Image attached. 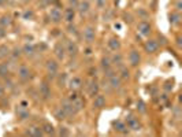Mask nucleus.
<instances>
[{
	"label": "nucleus",
	"mask_w": 182,
	"mask_h": 137,
	"mask_svg": "<svg viewBox=\"0 0 182 137\" xmlns=\"http://www.w3.org/2000/svg\"><path fill=\"white\" fill-rule=\"evenodd\" d=\"M144 48H145V51L148 54H155V52H158V49H159V43L156 41V40H148V41H145V44H144Z\"/></svg>",
	"instance_id": "6e6552de"
},
{
	"label": "nucleus",
	"mask_w": 182,
	"mask_h": 137,
	"mask_svg": "<svg viewBox=\"0 0 182 137\" xmlns=\"http://www.w3.org/2000/svg\"><path fill=\"white\" fill-rule=\"evenodd\" d=\"M95 37H96V30L93 26H86L84 30H82V39L86 44H92L95 41Z\"/></svg>",
	"instance_id": "f257e3e1"
},
{
	"label": "nucleus",
	"mask_w": 182,
	"mask_h": 137,
	"mask_svg": "<svg viewBox=\"0 0 182 137\" xmlns=\"http://www.w3.org/2000/svg\"><path fill=\"white\" fill-rule=\"evenodd\" d=\"M24 19H33V17H34V14H33L32 10H26V11L24 12Z\"/></svg>",
	"instance_id": "f704fd0d"
},
{
	"label": "nucleus",
	"mask_w": 182,
	"mask_h": 137,
	"mask_svg": "<svg viewBox=\"0 0 182 137\" xmlns=\"http://www.w3.org/2000/svg\"><path fill=\"white\" fill-rule=\"evenodd\" d=\"M8 73H10V68L7 66V63H0V77L7 78L8 77Z\"/></svg>",
	"instance_id": "393cba45"
},
{
	"label": "nucleus",
	"mask_w": 182,
	"mask_h": 137,
	"mask_svg": "<svg viewBox=\"0 0 182 137\" xmlns=\"http://www.w3.org/2000/svg\"><path fill=\"white\" fill-rule=\"evenodd\" d=\"M67 32L71 33V34H75V33H77V27H75L73 24H69V30H67Z\"/></svg>",
	"instance_id": "4c0bfd02"
},
{
	"label": "nucleus",
	"mask_w": 182,
	"mask_h": 137,
	"mask_svg": "<svg viewBox=\"0 0 182 137\" xmlns=\"http://www.w3.org/2000/svg\"><path fill=\"white\" fill-rule=\"evenodd\" d=\"M111 63L112 65H117V66H122V63H123V56L119 54V52H115L114 54V56H112V59H111Z\"/></svg>",
	"instance_id": "5701e85b"
},
{
	"label": "nucleus",
	"mask_w": 182,
	"mask_h": 137,
	"mask_svg": "<svg viewBox=\"0 0 182 137\" xmlns=\"http://www.w3.org/2000/svg\"><path fill=\"white\" fill-rule=\"evenodd\" d=\"M179 22H181V15H179V12H173V14L170 15V24L171 25H179Z\"/></svg>",
	"instance_id": "a878e982"
},
{
	"label": "nucleus",
	"mask_w": 182,
	"mask_h": 137,
	"mask_svg": "<svg viewBox=\"0 0 182 137\" xmlns=\"http://www.w3.org/2000/svg\"><path fill=\"white\" fill-rule=\"evenodd\" d=\"M93 107L95 108H103L105 107V97L104 95H96L93 96Z\"/></svg>",
	"instance_id": "4468645a"
},
{
	"label": "nucleus",
	"mask_w": 182,
	"mask_h": 137,
	"mask_svg": "<svg viewBox=\"0 0 182 137\" xmlns=\"http://www.w3.org/2000/svg\"><path fill=\"white\" fill-rule=\"evenodd\" d=\"M18 77L21 78L22 81H26L30 78V70L27 66H19L18 68Z\"/></svg>",
	"instance_id": "dca6fc26"
},
{
	"label": "nucleus",
	"mask_w": 182,
	"mask_h": 137,
	"mask_svg": "<svg viewBox=\"0 0 182 137\" xmlns=\"http://www.w3.org/2000/svg\"><path fill=\"white\" fill-rule=\"evenodd\" d=\"M114 125H115V130L119 132V133H122V134H127L129 133L127 125H126L125 122H122V121H118V122H115Z\"/></svg>",
	"instance_id": "412c9836"
},
{
	"label": "nucleus",
	"mask_w": 182,
	"mask_h": 137,
	"mask_svg": "<svg viewBox=\"0 0 182 137\" xmlns=\"http://www.w3.org/2000/svg\"><path fill=\"white\" fill-rule=\"evenodd\" d=\"M71 103H73V106H74V108H75V110H77V113H78V111H81V110H82V108H84V106H85L84 100H82V99H81V97H78V96L74 99V100L71 101Z\"/></svg>",
	"instance_id": "4be33fe9"
},
{
	"label": "nucleus",
	"mask_w": 182,
	"mask_h": 137,
	"mask_svg": "<svg viewBox=\"0 0 182 137\" xmlns=\"http://www.w3.org/2000/svg\"><path fill=\"white\" fill-rule=\"evenodd\" d=\"M78 3H80V0H69V6L71 7V8H74V10H77Z\"/></svg>",
	"instance_id": "e433bc0d"
},
{
	"label": "nucleus",
	"mask_w": 182,
	"mask_h": 137,
	"mask_svg": "<svg viewBox=\"0 0 182 137\" xmlns=\"http://www.w3.org/2000/svg\"><path fill=\"white\" fill-rule=\"evenodd\" d=\"M99 89H100V87H99L97 81L95 80H89V82H88V93H89V96H96L99 93Z\"/></svg>",
	"instance_id": "ddd939ff"
},
{
	"label": "nucleus",
	"mask_w": 182,
	"mask_h": 137,
	"mask_svg": "<svg viewBox=\"0 0 182 137\" xmlns=\"http://www.w3.org/2000/svg\"><path fill=\"white\" fill-rule=\"evenodd\" d=\"M40 95L42 96V99H48L51 95V89H49V85L47 82H42L40 85Z\"/></svg>",
	"instance_id": "aec40b11"
},
{
	"label": "nucleus",
	"mask_w": 182,
	"mask_h": 137,
	"mask_svg": "<svg viewBox=\"0 0 182 137\" xmlns=\"http://www.w3.org/2000/svg\"><path fill=\"white\" fill-rule=\"evenodd\" d=\"M22 52L32 56V55H34V52H36V48H34V45H32V44H25L24 48H22Z\"/></svg>",
	"instance_id": "b1692460"
},
{
	"label": "nucleus",
	"mask_w": 182,
	"mask_h": 137,
	"mask_svg": "<svg viewBox=\"0 0 182 137\" xmlns=\"http://www.w3.org/2000/svg\"><path fill=\"white\" fill-rule=\"evenodd\" d=\"M102 67H103V70H107V68L112 67L111 59H108V58H103V59H102Z\"/></svg>",
	"instance_id": "2f4dec72"
},
{
	"label": "nucleus",
	"mask_w": 182,
	"mask_h": 137,
	"mask_svg": "<svg viewBox=\"0 0 182 137\" xmlns=\"http://www.w3.org/2000/svg\"><path fill=\"white\" fill-rule=\"evenodd\" d=\"M49 18H51V21L54 22V24H59V22H62V19H63L62 10H60L59 7H52V8L49 10Z\"/></svg>",
	"instance_id": "7ed1b4c3"
},
{
	"label": "nucleus",
	"mask_w": 182,
	"mask_h": 137,
	"mask_svg": "<svg viewBox=\"0 0 182 137\" xmlns=\"http://www.w3.org/2000/svg\"><path fill=\"white\" fill-rule=\"evenodd\" d=\"M108 48L111 51H114V52H117V51L121 49V41L118 39H115V37H112V39L108 40Z\"/></svg>",
	"instance_id": "6ab92c4d"
},
{
	"label": "nucleus",
	"mask_w": 182,
	"mask_h": 137,
	"mask_svg": "<svg viewBox=\"0 0 182 137\" xmlns=\"http://www.w3.org/2000/svg\"><path fill=\"white\" fill-rule=\"evenodd\" d=\"M69 130L66 128H60V136H69Z\"/></svg>",
	"instance_id": "ea45409f"
},
{
	"label": "nucleus",
	"mask_w": 182,
	"mask_h": 137,
	"mask_svg": "<svg viewBox=\"0 0 182 137\" xmlns=\"http://www.w3.org/2000/svg\"><path fill=\"white\" fill-rule=\"evenodd\" d=\"M55 118L59 119V121H63V119L67 118V115H66V113L62 110V107H59L56 111H55Z\"/></svg>",
	"instance_id": "7c9ffc66"
},
{
	"label": "nucleus",
	"mask_w": 182,
	"mask_h": 137,
	"mask_svg": "<svg viewBox=\"0 0 182 137\" xmlns=\"http://www.w3.org/2000/svg\"><path fill=\"white\" fill-rule=\"evenodd\" d=\"M125 21L126 22H129V24H130V22H131V15H125Z\"/></svg>",
	"instance_id": "c03bdc74"
},
{
	"label": "nucleus",
	"mask_w": 182,
	"mask_h": 137,
	"mask_svg": "<svg viewBox=\"0 0 182 137\" xmlns=\"http://www.w3.org/2000/svg\"><path fill=\"white\" fill-rule=\"evenodd\" d=\"M3 93H4V88H3V85L0 84V97L3 96Z\"/></svg>",
	"instance_id": "a18cd8bd"
},
{
	"label": "nucleus",
	"mask_w": 182,
	"mask_h": 137,
	"mask_svg": "<svg viewBox=\"0 0 182 137\" xmlns=\"http://www.w3.org/2000/svg\"><path fill=\"white\" fill-rule=\"evenodd\" d=\"M42 132H44V134H48V136L55 134V129L51 123H44V126H42Z\"/></svg>",
	"instance_id": "cd10ccee"
},
{
	"label": "nucleus",
	"mask_w": 182,
	"mask_h": 137,
	"mask_svg": "<svg viewBox=\"0 0 182 137\" xmlns=\"http://www.w3.org/2000/svg\"><path fill=\"white\" fill-rule=\"evenodd\" d=\"M21 54H22V52H21V49H19V48H15V49H14V52H12V58H14V59H15V58H18Z\"/></svg>",
	"instance_id": "58836bf2"
},
{
	"label": "nucleus",
	"mask_w": 182,
	"mask_h": 137,
	"mask_svg": "<svg viewBox=\"0 0 182 137\" xmlns=\"http://www.w3.org/2000/svg\"><path fill=\"white\" fill-rule=\"evenodd\" d=\"M137 110L140 111V113H145V103H144L143 100H140L137 103Z\"/></svg>",
	"instance_id": "c9c22d12"
},
{
	"label": "nucleus",
	"mask_w": 182,
	"mask_h": 137,
	"mask_svg": "<svg viewBox=\"0 0 182 137\" xmlns=\"http://www.w3.org/2000/svg\"><path fill=\"white\" fill-rule=\"evenodd\" d=\"M151 29H152V27H151L149 22H146V21H141L140 24L137 25V30L141 36H148L151 33Z\"/></svg>",
	"instance_id": "1a4fd4ad"
},
{
	"label": "nucleus",
	"mask_w": 182,
	"mask_h": 137,
	"mask_svg": "<svg viewBox=\"0 0 182 137\" xmlns=\"http://www.w3.org/2000/svg\"><path fill=\"white\" fill-rule=\"evenodd\" d=\"M11 54L10 52V48L7 47V45H0V59H4V58H7L8 55Z\"/></svg>",
	"instance_id": "bb28decb"
},
{
	"label": "nucleus",
	"mask_w": 182,
	"mask_h": 137,
	"mask_svg": "<svg viewBox=\"0 0 182 137\" xmlns=\"http://www.w3.org/2000/svg\"><path fill=\"white\" fill-rule=\"evenodd\" d=\"M174 115H175L177 119H179V116H181V111H179V107H175V110H174Z\"/></svg>",
	"instance_id": "a19ab883"
},
{
	"label": "nucleus",
	"mask_w": 182,
	"mask_h": 137,
	"mask_svg": "<svg viewBox=\"0 0 182 137\" xmlns=\"http://www.w3.org/2000/svg\"><path fill=\"white\" fill-rule=\"evenodd\" d=\"M77 10H78L81 17L86 15L88 12L90 11V2L89 0H80V3H78V6H77Z\"/></svg>",
	"instance_id": "423d86ee"
},
{
	"label": "nucleus",
	"mask_w": 182,
	"mask_h": 137,
	"mask_svg": "<svg viewBox=\"0 0 182 137\" xmlns=\"http://www.w3.org/2000/svg\"><path fill=\"white\" fill-rule=\"evenodd\" d=\"M54 51H55V55H56V58H58L59 60H63V59H64V56H66V49H64V47H63L60 43H58Z\"/></svg>",
	"instance_id": "a211bd4d"
},
{
	"label": "nucleus",
	"mask_w": 182,
	"mask_h": 137,
	"mask_svg": "<svg viewBox=\"0 0 182 137\" xmlns=\"http://www.w3.org/2000/svg\"><path fill=\"white\" fill-rule=\"evenodd\" d=\"M64 49H66V54H69L71 58H74L75 55L78 54V45L75 44L73 40H67Z\"/></svg>",
	"instance_id": "0eeeda50"
},
{
	"label": "nucleus",
	"mask_w": 182,
	"mask_h": 137,
	"mask_svg": "<svg viewBox=\"0 0 182 137\" xmlns=\"http://www.w3.org/2000/svg\"><path fill=\"white\" fill-rule=\"evenodd\" d=\"M45 67H47V72H48V78L54 80L58 74V68H59V65L56 63V60H48Z\"/></svg>",
	"instance_id": "f03ea898"
},
{
	"label": "nucleus",
	"mask_w": 182,
	"mask_h": 137,
	"mask_svg": "<svg viewBox=\"0 0 182 137\" xmlns=\"http://www.w3.org/2000/svg\"><path fill=\"white\" fill-rule=\"evenodd\" d=\"M141 60V56L140 54H138V51L137 49H131L130 51V54H129V63H130V66H138V63H140Z\"/></svg>",
	"instance_id": "9b49d317"
},
{
	"label": "nucleus",
	"mask_w": 182,
	"mask_h": 137,
	"mask_svg": "<svg viewBox=\"0 0 182 137\" xmlns=\"http://www.w3.org/2000/svg\"><path fill=\"white\" fill-rule=\"evenodd\" d=\"M11 18H10L8 15H4V17H2L0 18V26H3V27H6L7 29V26H10L11 25Z\"/></svg>",
	"instance_id": "c85d7f7f"
},
{
	"label": "nucleus",
	"mask_w": 182,
	"mask_h": 137,
	"mask_svg": "<svg viewBox=\"0 0 182 137\" xmlns=\"http://www.w3.org/2000/svg\"><path fill=\"white\" fill-rule=\"evenodd\" d=\"M6 36V27L0 26V37H4Z\"/></svg>",
	"instance_id": "79ce46f5"
},
{
	"label": "nucleus",
	"mask_w": 182,
	"mask_h": 137,
	"mask_svg": "<svg viewBox=\"0 0 182 137\" xmlns=\"http://www.w3.org/2000/svg\"><path fill=\"white\" fill-rule=\"evenodd\" d=\"M4 2H6V0H0V6H2V4H4Z\"/></svg>",
	"instance_id": "8fccbe9b"
},
{
	"label": "nucleus",
	"mask_w": 182,
	"mask_h": 137,
	"mask_svg": "<svg viewBox=\"0 0 182 137\" xmlns=\"http://www.w3.org/2000/svg\"><path fill=\"white\" fill-rule=\"evenodd\" d=\"M25 134L40 137V136H44V132H42V128H40V126H32V128H29V130H27Z\"/></svg>",
	"instance_id": "f3484780"
},
{
	"label": "nucleus",
	"mask_w": 182,
	"mask_h": 137,
	"mask_svg": "<svg viewBox=\"0 0 182 137\" xmlns=\"http://www.w3.org/2000/svg\"><path fill=\"white\" fill-rule=\"evenodd\" d=\"M74 18H75V10L69 7V8H66L64 14H63V19H64L67 24H73L74 22Z\"/></svg>",
	"instance_id": "2eb2a0df"
},
{
	"label": "nucleus",
	"mask_w": 182,
	"mask_h": 137,
	"mask_svg": "<svg viewBox=\"0 0 182 137\" xmlns=\"http://www.w3.org/2000/svg\"><path fill=\"white\" fill-rule=\"evenodd\" d=\"M126 125H127V128L133 132H138L141 129V123L138 122V119L134 118L133 115H129L127 118H126Z\"/></svg>",
	"instance_id": "20e7f679"
},
{
	"label": "nucleus",
	"mask_w": 182,
	"mask_h": 137,
	"mask_svg": "<svg viewBox=\"0 0 182 137\" xmlns=\"http://www.w3.org/2000/svg\"><path fill=\"white\" fill-rule=\"evenodd\" d=\"M105 11H104V17H103V21H105V22H108V21H111V19L114 18V10H111V8H104Z\"/></svg>",
	"instance_id": "c756f323"
},
{
	"label": "nucleus",
	"mask_w": 182,
	"mask_h": 137,
	"mask_svg": "<svg viewBox=\"0 0 182 137\" xmlns=\"http://www.w3.org/2000/svg\"><path fill=\"white\" fill-rule=\"evenodd\" d=\"M108 85L111 87V89H118V88H121V85H122V78H121L119 75L114 74L112 77L108 78Z\"/></svg>",
	"instance_id": "f8f14e48"
},
{
	"label": "nucleus",
	"mask_w": 182,
	"mask_h": 137,
	"mask_svg": "<svg viewBox=\"0 0 182 137\" xmlns=\"http://www.w3.org/2000/svg\"><path fill=\"white\" fill-rule=\"evenodd\" d=\"M121 78H129L130 77V73H129V70L125 67V66H122V68H121Z\"/></svg>",
	"instance_id": "72a5a7b5"
},
{
	"label": "nucleus",
	"mask_w": 182,
	"mask_h": 137,
	"mask_svg": "<svg viewBox=\"0 0 182 137\" xmlns=\"http://www.w3.org/2000/svg\"><path fill=\"white\" fill-rule=\"evenodd\" d=\"M69 88L73 91V92L81 89V88H82V80H81L80 77H77V75H74V77L70 78V81H69Z\"/></svg>",
	"instance_id": "9d476101"
},
{
	"label": "nucleus",
	"mask_w": 182,
	"mask_h": 137,
	"mask_svg": "<svg viewBox=\"0 0 182 137\" xmlns=\"http://www.w3.org/2000/svg\"><path fill=\"white\" fill-rule=\"evenodd\" d=\"M85 54H86V55H90V48H88V49H86V52H85Z\"/></svg>",
	"instance_id": "09e8293b"
},
{
	"label": "nucleus",
	"mask_w": 182,
	"mask_h": 137,
	"mask_svg": "<svg viewBox=\"0 0 182 137\" xmlns=\"http://www.w3.org/2000/svg\"><path fill=\"white\" fill-rule=\"evenodd\" d=\"M175 7H177V10H181V7H182V4H181V0H178V2H177V4H175Z\"/></svg>",
	"instance_id": "37998d69"
},
{
	"label": "nucleus",
	"mask_w": 182,
	"mask_h": 137,
	"mask_svg": "<svg viewBox=\"0 0 182 137\" xmlns=\"http://www.w3.org/2000/svg\"><path fill=\"white\" fill-rule=\"evenodd\" d=\"M177 44H178L179 47H181V39H179V37H178V39H177Z\"/></svg>",
	"instance_id": "49530a36"
},
{
	"label": "nucleus",
	"mask_w": 182,
	"mask_h": 137,
	"mask_svg": "<svg viewBox=\"0 0 182 137\" xmlns=\"http://www.w3.org/2000/svg\"><path fill=\"white\" fill-rule=\"evenodd\" d=\"M39 2H41V3H44V4H45V3H48L49 0H39Z\"/></svg>",
	"instance_id": "de8ad7c7"
},
{
	"label": "nucleus",
	"mask_w": 182,
	"mask_h": 137,
	"mask_svg": "<svg viewBox=\"0 0 182 137\" xmlns=\"http://www.w3.org/2000/svg\"><path fill=\"white\" fill-rule=\"evenodd\" d=\"M60 107H62V110L64 111L67 116H71V115H75V114H77V110L74 108V106H73V103L70 100H63Z\"/></svg>",
	"instance_id": "39448f33"
},
{
	"label": "nucleus",
	"mask_w": 182,
	"mask_h": 137,
	"mask_svg": "<svg viewBox=\"0 0 182 137\" xmlns=\"http://www.w3.org/2000/svg\"><path fill=\"white\" fill-rule=\"evenodd\" d=\"M105 4H107V0H95V6L97 10H104Z\"/></svg>",
	"instance_id": "473e14b6"
}]
</instances>
